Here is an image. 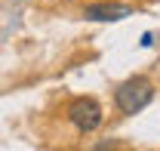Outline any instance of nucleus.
<instances>
[{"label":"nucleus","mask_w":160,"mask_h":151,"mask_svg":"<svg viewBox=\"0 0 160 151\" xmlns=\"http://www.w3.org/2000/svg\"><path fill=\"white\" fill-rule=\"evenodd\" d=\"M154 99V86L148 77H129L114 90V102L123 114H139L142 108H148Z\"/></svg>","instance_id":"f257e3e1"},{"label":"nucleus","mask_w":160,"mask_h":151,"mask_svg":"<svg viewBox=\"0 0 160 151\" xmlns=\"http://www.w3.org/2000/svg\"><path fill=\"white\" fill-rule=\"evenodd\" d=\"M68 120L77 127L80 133H92L102 127V105L96 99H89V96H80L71 102V108H68Z\"/></svg>","instance_id":"f03ea898"},{"label":"nucleus","mask_w":160,"mask_h":151,"mask_svg":"<svg viewBox=\"0 0 160 151\" xmlns=\"http://www.w3.org/2000/svg\"><path fill=\"white\" fill-rule=\"evenodd\" d=\"M83 16L89 22H120L126 16H132L129 6H120V3H92L83 9Z\"/></svg>","instance_id":"7ed1b4c3"}]
</instances>
